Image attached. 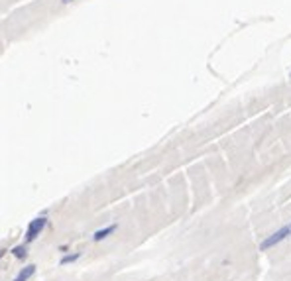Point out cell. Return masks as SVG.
<instances>
[{
    "label": "cell",
    "mask_w": 291,
    "mask_h": 281,
    "mask_svg": "<svg viewBox=\"0 0 291 281\" xmlns=\"http://www.w3.org/2000/svg\"><path fill=\"white\" fill-rule=\"evenodd\" d=\"M47 226H49V216H47V214H40V216H36L34 220H30V224H28V228H26V234H24V244L36 242L42 236V232Z\"/></svg>",
    "instance_id": "6da1fadb"
},
{
    "label": "cell",
    "mask_w": 291,
    "mask_h": 281,
    "mask_svg": "<svg viewBox=\"0 0 291 281\" xmlns=\"http://www.w3.org/2000/svg\"><path fill=\"white\" fill-rule=\"evenodd\" d=\"M290 236H291V222L290 224H286V226H282L280 230H276L274 234H270L268 238H264L262 244H260V250H262V252H266V250H270V248H274V246L282 244V242L286 240V238H290Z\"/></svg>",
    "instance_id": "7a4b0ae2"
},
{
    "label": "cell",
    "mask_w": 291,
    "mask_h": 281,
    "mask_svg": "<svg viewBox=\"0 0 291 281\" xmlns=\"http://www.w3.org/2000/svg\"><path fill=\"white\" fill-rule=\"evenodd\" d=\"M116 230H118V224H116V222H114V224H108V226H104V228H98V230H95V232L91 234V240H93V242L106 240V238H108V236H112Z\"/></svg>",
    "instance_id": "3957f363"
},
{
    "label": "cell",
    "mask_w": 291,
    "mask_h": 281,
    "mask_svg": "<svg viewBox=\"0 0 291 281\" xmlns=\"http://www.w3.org/2000/svg\"><path fill=\"white\" fill-rule=\"evenodd\" d=\"M36 272H38V266L36 264H30V266H24L18 274H16V278L12 281H30L34 276H36Z\"/></svg>",
    "instance_id": "277c9868"
},
{
    "label": "cell",
    "mask_w": 291,
    "mask_h": 281,
    "mask_svg": "<svg viewBox=\"0 0 291 281\" xmlns=\"http://www.w3.org/2000/svg\"><path fill=\"white\" fill-rule=\"evenodd\" d=\"M10 254H12L16 260H26V258L30 256V252H28V246H26V244H16V246L10 250Z\"/></svg>",
    "instance_id": "5b68a950"
},
{
    "label": "cell",
    "mask_w": 291,
    "mask_h": 281,
    "mask_svg": "<svg viewBox=\"0 0 291 281\" xmlns=\"http://www.w3.org/2000/svg\"><path fill=\"white\" fill-rule=\"evenodd\" d=\"M81 256H83L81 252H71V254H65V256H61V260H59V266H61V268H65V266H71V264H75V262H77Z\"/></svg>",
    "instance_id": "8992f818"
},
{
    "label": "cell",
    "mask_w": 291,
    "mask_h": 281,
    "mask_svg": "<svg viewBox=\"0 0 291 281\" xmlns=\"http://www.w3.org/2000/svg\"><path fill=\"white\" fill-rule=\"evenodd\" d=\"M4 256H6V250H4V248H0V260H2Z\"/></svg>",
    "instance_id": "52a82bcc"
},
{
    "label": "cell",
    "mask_w": 291,
    "mask_h": 281,
    "mask_svg": "<svg viewBox=\"0 0 291 281\" xmlns=\"http://www.w3.org/2000/svg\"><path fill=\"white\" fill-rule=\"evenodd\" d=\"M63 2H73V0H63Z\"/></svg>",
    "instance_id": "ba28073f"
},
{
    "label": "cell",
    "mask_w": 291,
    "mask_h": 281,
    "mask_svg": "<svg viewBox=\"0 0 291 281\" xmlns=\"http://www.w3.org/2000/svg\"><path fill=\"white\" fill-rule=\"evenodd\" d=\"M290 75H291V73H290Z\"/></svg>",
    "instance_id": "9c48e42d"
}]
</instances>
